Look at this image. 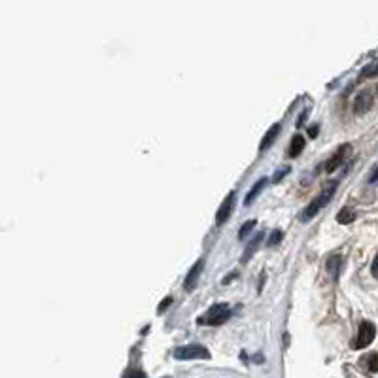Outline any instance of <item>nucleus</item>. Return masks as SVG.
<instances>
[{"mask_svg":"<svg viewBox=\"0 0 378 378\" xmlns=\"http://www.w3.org/2000/svg\"><path fill=\"white\" fill-rule=\"evenodd\" d=\"M333 193H335V186L329 187V189H325V191H322L320 195H316V198H314V201H312V203H310V205L306 206L303 212H301L299 219H301V221H308V219H312V217L316 216L318 212L322 210L323 206H325L329 201H331Z\"/></svg>","mask_w":378,"mask_h":378,"instance_id":"f257e3e1","label":"nucleus"},{"mask_svg":"<svg viewBox=\"0 0 378 378\" xmlns=\"http://www.w3.org/2000/svg\"><path fill=\"white\" fill-rule=\"evenodd\" d=\"M229 320V306L227 304H212L210 308L206 310V314L203 318H198L201 325H221Z\"/></svg>","mask_w":378,"mask_h":378,"instance_id":"f03ea898","label":"nucleus"},{"mask_svg":"<svg viewBox=\"0 0 378 378\" xmlns=\"http://www.w3.org/2000/svg\"><path fill=\"white\" fill-rule=\"evenodd\" d=\"M174 358L176 360H208L210 352L201 344H187L174 350Z\"/></svg>","mask_w":378,"mask_h":378,"instance_id":"7ed1b4c3","label":"nucleus"},{"mask_svg":"<svg viewBox=\"0 0 378 378\" xmlns=\"http://www.w3.org/2000/svg\"><path fill=\"white\" fill-rule=\"evenodd\" d=\"M374 335H376V327L371 322H361L360 331H358V339L353 342V348H358V350L367 348L374 341Z\"/></svg>","mask_w":378,"mask_h":378,"instance_id":"20e7f679","label":"nucleus"},{"mask_svg":"<svg viewBox=\"0 0 378 378\" xmlns=\"http://www.w3.org/2000/svg\"><path fill=\"white\" fill-rule=\"evenodd\" d=\"M372 104H374V97H372V91H369V89H363L358 97H355V100H353V112L355 114H365L369 112L372 108Z\"/></svg>","mask_w":378,"mask_h":378,"instance_id":"39448f33","label":"nucleus"},{"mask_svg":"<svg viewBox=\"0 0 378 378\" xmlns=\"http://www.w3.org/2000/svg\"><path fill=\"white\" fill-rule=\"evenodd\" d=\"M233 208H235V191H231L229 195L225 197L224 203H221V206H219V210H217V214H216V224L224 225L225 221L229 219Z\"/></svg>","mask_w":378,"mask_h":378,"instance_id":"423d86ee","label":"nucleus"},{"mask_svg":"<svg viewBox=\"0 0 378 378\" xmlns=\"http://www.w3.org/2000/svg\"><path fill=\"white\" fill-rule=\"evenodd\" d=\"M203 269H205V259H198L195 265L189 269V273L186 276V282H184V287H186V292H193L195 290V285H197V280L203 273Z\"/></svg>","mask_w":378,"mask_h":378,"instance_id":"0eeeda50","label":"nucleus"},{"mask_svg":"<svg viewBox=\"0 0 378 378\" xmlns=\"http://www.w3.org/2000/svg\"><path fill=\"white\" fill-rule=\"evenodd\" d=\"M348 149H350V144H344V146H341V148L337 149V153L329 159L327 163H325V170L327 172H333V170H337V167L341 165L342 161H344V155L348 153Z\"/></svg>","mask_w":378,"mask_h":378,"instance_id":"6e6552de","label":"nucleus"},{"mask_svg":"<svg viewBox=\"0 0 378 378\" xmlns=\"http://www.w3.org/2000/svg\"><path fill=\"white\" fill-rule=\"evenodd\" d=\"M280 129H282L280 123H274L271 129L266 130V135L263 137V140H261V144H259V151H266V149L273 146L274 140H276V137L280 135Z\"/></svg>","mask_w":378,"mask_h":378,"instance_id":"1a4fd4ad","label":"nucleus"},{"mask_svg":"<svg viewBox=\"0 0 378 378\" xmlns=\"http://www.w3.org/2000/svg\"><path fill=\"white\" fill-rule=\"evenodd\" d=\"M263 238H265V235H263V233H257V235H255V238H252V240H250V244L246 246V250H244L242 263H248V261L252 259V255L257 252V248L261 246V240H263Z\"/></svg>","mask_w":378,"mask_h":378,"instance_id":"9d476101","label":"nucleus"},{"mask_svg":"<svg viewBox=\"0 0 378 378\" xmlns=\"http://www.w3.org/2000/svg\"><path fill=\"white\" fill-rule=\"evenodd\" d=\"M303 148H304L303 135H295V137L292 138V144H290V151H287V155H290V157H299L301 151H303Z\"/></svg>","mask_w":378,"mask_h":378,"instance_id":"9b49d317","label":"nucleus"},{"mask_svg":"<svg viewBox=\"0 0 378 378\" xmlns=\"http://www.w3.org/2000/svg\"><path fill=\"white\" fill-rule=\"evenodd\" d=\"M341 265H342V259L341 255H331L327 259V271L331 274V278L337 280L339 278V271H341Z\"/></svg>","mask_w":378,"mask_h":378,"instance_id":"f8f14e48","label":"nucleus"},{"mask_svg":"<svg viewBox=\"0 0 378 378\" xmlns=\"http://www.w3.org/2000/svg\"><path fill=\"white\" fill-rule=\"evenodd\" d=\"M266 180H269V178H259V180H257V184H255V186L252 187V189H250V191H248V195H246V198H244V205L248 206V205H252V203H254V198L257 197V195H259V191H261V189L265 187Z\"/></svg>","mask_w":378,"mask_h":378,"instance_id":"ddd939ff","label":"nucleus"},{"mask_svg":"<svg viewBox=\"0 0 378 378\" xmlns=\"http://www.w3.org/2000/svg\"><path fill=\"white\" fill-rule=\"evenodd\" d=\"M353 219H355V214H353L350 208H342L339 214H337V221L342 225H346V224H352Z\"/></svg>","mask_w":378,"mask_h":378,"instance_id":"4468645a","label":"nucleus"},{"mask_svg":"<svg viewBox=\"0 0 378 378\" xmlns=\"http://www.w3.org/2000/svg\"><path fill=\"white\" fill-rule=\"evenodd\" d=\"M363 363H365L367 369L371 372H378V353L376 352L369 353L367 358H363Z\"/></svg>","mask_w":378,"mask_h":378,"instance_id":"2eb2a0df","label":"nucleus"},{"mask_svg":"<svg viewBox=\"0 0 378 378\" xmlns=\"http://www.w3.org/2000/svg\"><path fill=\"white\" fill-rule=\"evenodd\" d=\"M255 225H257V221H255V219H250V221H246V224L242 225L240 231H238V240H244V238H246V236H248L250 233L254 231Z\"/></svg>","mask_w":378,"mask_h":378,"instance_id":"dca6fc26","label":"nucleus"},{"mask_svg":"<svg viewBox=\"0 0 378 378\" xmlns=\"http://www.w3.org/2000/svg\"><path fill=\"white\" fill-rule=\"evenodd\" d=\"M378 74V59L376 61H372L371 64H367L363 72H361V78H372V76Z\"/></svg>","mask_w":378,"mask_h":378,"instance_id":"f3484780","label":"nucleus"},{"mask_svg":"<svg viewBox=\"0 0 378 378\" xmlns=\"http://www.w3.org/2000/svg\"><path fill=\"white\" fill-rule=\"evenodd\" d=\"M282 238H284V233H282L280 229H276V231H273V233H271V236H269L266 244H269V246H278L280 242H282Z\"/></svg>","mask_w":378,"mask_h":378,"instance_id":"a211bd4d","label":"nucleus"},{"mask_svg":"<svg viewBox=\"0 0 378 378\" xmlns=\"http://www.w3.org/2000/svg\"><path fill=\"white\" fill-rule=\"evenodd\" d=\"M170 304H172V297H165L161 301V304L157 306V312H159V314H163V310H167Z\"/></svg>","mask_w":378,"mask_h":378,"instance_id":"6ab92c4d","label":"nucleus"},{"mask_svg":"<svg viewBox=\"0 0 378 378\" xmlns=\"http://www.w3.org/2000/svg\"><path fill=\"white\" fill-rule=\"evenodd\" d=\"M125 378H146V376H144V372H140V371H129L125 374Z\"/></svg>","mask_w":378,"mask_h":378,"instance_id":"aec40b11","label":"nucleus"},{"mask_svg":"<svg viewBox=\"0 0 378 378\" xmlns=\"http://www.w3.org/2000/svg\"><path fill=\"white\" fill-rule=\"evenodd\" d=\"M372 276H374V278L378 280V254H376V257H374V261H372Z\"/></svg>","mask_w":378,"mask_h":378,"instance_id":"412c9836","label":"nucleus"},{"mask_svg":"<svg viewBox=\"0 0 378 378\" xmlns=\"http://www.w3.org/2000/svg\"><path fill=\"white\" fill-rule=\"evenodd\" d=\"M318 130H320V127H318V125H312V127L308 129V135L312 138H316L318 137Z\"/></svg>","mask_w":378,"mask_h":378,"instance_id":"4be33fe9","label":"nucleus"},{"mask_svg":"<svg viewBox=\"0 0 378 378\" xmlns=\"http://www.w3.org/2000/svg\"><path fill=\"white\" fill-rule=\"evenodd\" d=\"M287 172H290V168H284V170H280V172L273 178V182H280V178H282V176H285Z\"/></svg>","mask_w":378,"mask_h":378,"instance_id":"5701e85b","label":"nucleus"},{"mask_svg":"<svg viewBox=\"0 0 378 378\" xmlns=\"http://www.w3.org/2000/svg\"><path fill=\"white\" fill-rule=\"evenodd\" d=\"M376 180H378V168L371 174V180H369V182H376Z\"/></svg>","mask_w":378,"mask_h":378,"instance_id":"b1692460","label":"nucleus"},{"mask_svg":"<svg viewBox=\"0 0 378 378\" xmlns=\"http://www.w3.org/2000/svg\"><path fill=\"white\" fill-rule=\"evenodd\" d=\"M263 284H265V273L261 274V280H259V292L263 290Z\"/></svg>","mask_w":378,"mask_h":378,"instance_id":"393cba45","label":"nucleus"}]
</instances>
